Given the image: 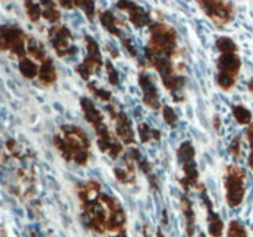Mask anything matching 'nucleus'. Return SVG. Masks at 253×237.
<instances>
[{
    "label": "nucleus",
    "instance_id": "1",
    "mask_svg": "<svg viewBox=\"0 0 253 237\" xmlns=\"http://www.w3.org/2000/svg\"><path fill=\"white\" fill-rule=\"evenodd\" d=\"M59 155L69 162L85 165L89 159V141L85 132L77 126H62L53 137Z\"/></svg>",
    "mask_w": 253,
    "mask_h": 237
},
{
    "label": "nucleus",
    "instance_id": "2",
    "mask_svg": "<svg viewBox=\"0 0 253 237\" xmlns=\"http://www.w3.org/2000/svg\"><path fill=\"white\" fill-rule=\"evenodd\" d=\"M240 62L239 57L235 54V52H224L222 56L217 61V73L216 80L217 84L224 90H231L234 88L235 83L237 80V76L240 72Z\"/></svg>",
    "mask_w": 253,
    "mask_h": 237
},
{
    "label": "nucleus",
    "instance_id": "3",
    "mask_svg": "<svg viewBox=\"0 0 253 237\" xmlns=\"http://www.w3.org/2000/svg\"><path fill=\"white\" fill-rule=\"evenodd\" d=\"M245 179L246 174L237 165H229L225 175V190H226L227 204L231 207L239 206L245 194Z\"/></svg>",
    "mask_w": 253,
    "mask_h": 237
},
{
    "label": "nucleus",
    "instance_id": "4",
    "mask_svg": "<svg viewBox=\"0 0 253 237\" xmlns=\"http://www.w3.org/2000/svg\"><path fill=\"white\" fill-rule=\"evenodd\" d=\"M203 11L214 24L225 26L234 19L235 7L231 2L224 1H200L198 2Z\"/></svg>",
    "mask_w": 253,
    "mask_h": 237
},
{
    "label": "nucleus",
    "instance_id": "5",
    "mask_svg": "<svg viewBox=\"0 0 253 237\" xmlns=\"http://www.w3.org/2000/svg\"><path fill=\"white\" fill-rule=\"evenodd\" d=\"M49 37H51V42L53 44L54 49H56V52L61 57L67 56V54H71L74 52L72 36L66 27H53L51 32H49Z\"/></svg>",
    "mask_w": 253,
    "mask_h": 237
},
{
    "label": "nucleus",
    "instance_id": "6",
    "mask_svg": "<svg viewBox=\"0 0 253 237\" xmlns=\"http://www.w3.org/2000/svg\"><path fill=\"white\" fill-rule=\"evenodd\" d=\"M37 78H39V80L41 81V84H43L44 86H51L52 84L56 83V68H54L53 62H52L51 59H48V61L44 62L43 64L40 66L39 77H37Z\"/></svg>",
    "mask_w": 253,
    "mask_h": 237
},
{
    "label": "nucleus",
    "instance_id": "7",
    "mask_svg": "<svg viewBox=\"0 0 253 237\" xmlns=\"http://www.w3.org/2000/svg\"><path fill=\"white\" fill-rule=\"evenodd\" d=\"M142 78L145 79V84L141 83V85H142L143 93H145L146 105H148L151 109L156 110V109L160 108V101H158V95H157V93H156L155 86H153L150 77L145 76V77H142Z\"/></svg>",
    "mask_w": 253,
    "mask_h": 237
},
{
    "label": "nucleus",
    "instance_id": "8",
    "mask_svg": "<svg viewBox=\"0 0 253 237\" xmlns=\"http://www.w3.org/2000/svg\"><path fill=\"white\" fill-rule=\"evenodd\" d=\"M208 231L211 237H221L224 235V224L220 220L219 215L209 211V217H208Z\"/></svg>",
    "mask_w": 253,
    "mask_h": 237
},
{
    "label": "nucleus",
    "instance_id": "9",
    "mask_svg": "<svg viewBox=\"0 0 253 237\" xmlns=\"http://www.w3.org/2000/svg\"><path fill=\"white\" fill-rule=\"evenodd\" d=\"M226 237H249L245 227L239 221H231L227 227Z\"/></svg>",
    "mask_w": 253,
    "mask_h": 237
},
{
    "label": "nucleus",
    "instance_id": "10",
    "mask_svg": "<svg viewBox=\"0 0 253 237\" xmlns=\"http://www.w3.org/2000/svg\"><path fill=\"white\" fill-rule=\"evenodd\" d=\"M234 115L237 118V121L240 123H242V125L249 123L250 120H251V114H250V111L246 108H242V106H235Z\"/></svg>",
    "mask_w": 253,
    "mask_h": 237
},
{
    "label": "nucleus",
    "instance_id": "11",
    "mask_svg": "<svg viewBox=\"0 0 253 237\" xmlns=\"http://www.w3.org/2000/svg\"><path fill=\"white\" fill-rule=\"evenodd\" d=\"M27 6V14H29L30 19L32 20V21H37V20L40 19V16H41V7H40V4H34V2H27L26 4Z\"/></svg>",
    "mask_w": 253,
    "mask_h": 237
},
{
    "label": "nucleus",
    "instance_id": "12",
    "mask_svg": "<svg viewBox=\"0 0 253 237\" xmlns=\"http://www.w3.org/2000/svg\"><path fill=\"white\" fill-rule=\"evenodd\" d=\"M165 118H166V121H167L168 123H172V122H174L175 120H177V116H175V114H174V111L172 110V108H166L165 109Z\"/></svg>",
    "mask_w": 253,
    "mask_h": 237
},
{
    "label": "nucleus",
    "instance_id": "13",
    "mask_svg": "<svg viewBox=\"0 0 253 237\" xmlns=\"http://www.w3.org/2000/svg\"><path fill=\"white\" fill-rule=\"evenodd\" d=\"M247 137H249V141L250 143H251V147H252V153L251 156H250V167L252 168L253 170V126L249 128V131H247Z\"/></svg>",
    "mask_w": 253,
    "mask_h": 237
},
{
    "label": "nucleus",
    "instance_id": "14",
    "mask_svg": "<svg viewBox=\"0 0 253 237\" xmlns=\"http://www.w3.org/2000/svg\"><path fill=\"white\" fill-rule=\"evenodd\" d=\"M113 237H126V232L121 231V232H119V234H116L115 236H113Z\"/></svg>",
    "mask_w": 253,
    "mask_h": 237
},
{
    "label": "nucleus",
    "instance_id": "15",
    "mask_svg": "<svg viewBox=\"0 0 253 237\" xmlns=\"http://www.w3.org/2000/svg\"><path fill=\"white\" fill-rule=\"evenodd\" d=\"M198 237H205V235H204V234H200Z\"/></svg>",
    "mask_w": 253,
    "mask_h": 237
}]
</instances>
